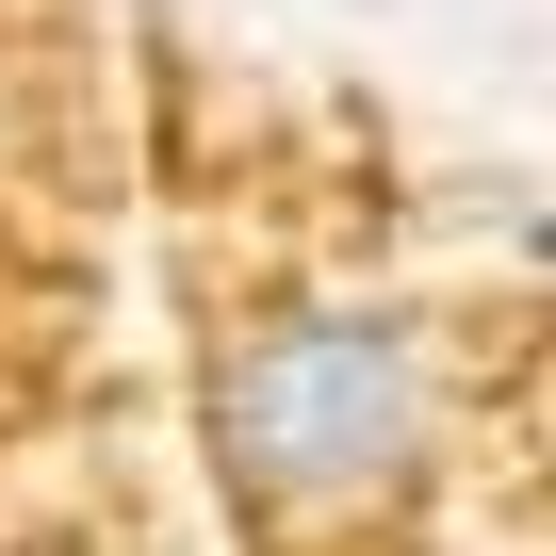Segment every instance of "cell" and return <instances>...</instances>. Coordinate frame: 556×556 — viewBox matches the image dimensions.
I'll use <instances>...</instances> for the list:
<instances>
[{
	"instance_id": "6da1fadb",
	"label": "cell",
	"mask_w": 556,
	"mask_h": 556,
	"mask_svg": "<svg viewBox=\"0 0 556 556\" xmlns=\"http://www.w3.org/2000/svg\"><path fill=\"white\" fill-rule=\"evenodd\" d=\"M442 426V377H426V328L377 312V295H312L229 344L213 377V458L245 475V507L278 523H328V507H377Z\"/></svg>"
}]
</instances>
